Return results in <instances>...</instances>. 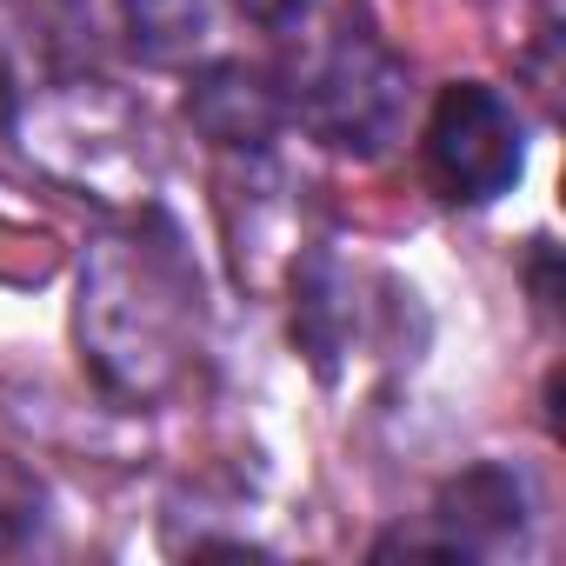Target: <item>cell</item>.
Returning <instances> with one entry per match:
<instances>
[{"instance_id": "6da1fadb", "label": "cell", "mask_w": 566, "mask_h": 566, "mask_svg": "<svg viewBox=\"0 0 566 566\" xmlns=\"http://www.w3.org/2000/svg\"><path fill=\"white\" fill-rule=\"evenodd\" d=\"M74 327L94 380L127 407L160 400L187 374V354L200 340V273L160 207L140 200L134 227L87 247Z\"/></svg>"}, {"instance_id": "7a4b0ae2", "label": "cell", "mask_w": 566, "mask_h": 566, "mask_svg": "<svg viewBox=\"0 0 566 566\" xmlns=\"http://www.w3.org/2000/svg\"><path fill=\"white\" fill-rule=\"evenodd\" d=\"M21 147L54 180L94 193V200H147L154 187V147L147 114L114 94L107 81H61L21 114Z\"/></svg>"}, {"instance_id": "3957f363", "label": "cell", "mask_w": 566, "mask_h": 566, "mask_svg": "<svg viewBox=\"0 0 566 566\" xmlns=\"http://www.w3.org/2000/svg\"><path fill=\"white\" fill-rule=\"evenodd\" d=\"M287 114H301V127L334 154L380 160L407 127V61L374 28L334 21L321 48L301 61Z\"/></svg>"}, {"instance_id": "277c9868", "label": "cell", "mask_w": 566, "mask_h": 566, "mask_svg": "<svg viewBox=\"0 0 566 566\" xmlns=\"http://www.w3.org/2000/svg\"><path fill=\"white\" fill-rule=\"evenodd\" d=\"M420 167H427V187L453 207H486L513 193V180L526 174V134L513 101L486 81L440 87L420 134Z\"/></svg>"}, {"instance_id": "5b68a950", "label": "cell", "mask_w": 566, "mask_h": 566, "mask_svg": "<svg viewBox=\"0 0 566 566\" xmlns=\"http://www.w3.org/2000/svg\"><path fill=\"white\" fill-rule=\"evenodd\" d=\"M533 500L526 480L500 460H480L467 473H453L433 500V539H400L407 553H440V559H493L513 553L526 539Z\"/></svg>"}, {"instance_id": "8992f818", "label": "cell", "mask_w": 566, "mask_h": 566, "mask_svg": "<svg viewBox=\"0 0 566 566\" xmlns=\"http://www.w3.org/2000/svg\"><path fill=\"white\" fill-rule=\"evenodd\" d=\"M187 120L227 154H266L273 134L287 127V94L247 61H213L187 87Z\"/></svg>"}, {"instance_id": "52a82bcc", "label": "cell", "mask_w": 566, "mask_h": 566, "mask_svg": "<svg viewBox=\"0 0 566 566\" xmlns=\"http://www.w3.org/2000/svg\"><path fill=\"white\" fill-rule=\"evenodd\" d=\"M360 327H367L360 280L347 273L340 253L307 247L301 266H294V340H301V354L314 360L321 380H340V367H347Z\"/></svg>"}, {"instance_id": "ba28073f", "label": "cell", "mask_w": 566, "mask_h": 566, "mask_svg": "<svg viewBox=\"0 0 566 566\" xmlns=\"http://www.w3.org/2000/svg\"><path fill=\"white\" fill-rule=\"evenodd\" d=\"M120 21H127V41L140 61L180 67L213 34V0H120Z\"/></svg>"}, {"instance_id": "9c48e42d", "label": "cell", "mask_w": 566, "mask_h": 566, "mask_svg": "<svg viewBox=\"0 0 566 566\" xmlns=\"http://www.w3.org/2000/svg\"><path fill=\"white\" fill-rule=\"evenodd\" d=\"M48 500H41V486L28 480V473H14V467H0V553H21V546H34L41 539V513Z\"/></svg>"}, {"instance_id": "30bf717a", "label": "cell", "mask_w": 566, "mask_h": 566, "mask_svg": "<svg viewBox=\"0 0 566 566\" xmlns=\"http://www.w3.org/2000/svg\"><path fill=\"white\" fill-rule=\"evenodd\" d=\"M233 8H240L247 21H266V28H273V21H287L301 0H233Z\"/></svg>"}]
</instances>
